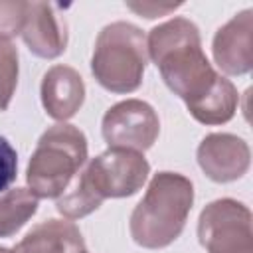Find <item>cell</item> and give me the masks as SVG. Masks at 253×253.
Wrapping results in <instances>:
<instances>
[{
	"mask_svg": "<svg viewBox=\"0 0 253 253\" xmlns=\"http://www.w3.org/2000/svg\"><path fill=\"white\" fill-rule=\"evenodd\" d=\"M146 49L164 83L188 109L204 101L221 77L202 51L198 26L186 18H174L152 28L146 38Z\"/></svg>",
	"mask_w": 253,
	"mask_h": 253,
	"instance_id": "obj_1",
	"label": "cell"
},
{
	"mask_svg": "<svg viewBox=\"0 0 253 253\" xmlns=\"http://www.w3.org/2000/svg\"><path fill=\"white\" fill-rule=\"evenodd\" d=\"M194 202L192 182L176 172H158L130 215L132 239L148 249L170 245L184 229Z\"/></svg>",
	"mask_w": 253,
	"mask_h": 253,
	"instance_id": "obj_2",
	"label": "cell"
},
{
	"mask_svg": "<svg viewBox=\"0 0 253 253\" xmlns=\"http://www.w3.org/2000/svg\"><path fill=\"white\" fill-rule=\"evenodd\" d=\"M87 160V138L73 125H53L38 140L26 180L38 198H59Z\"/></svg>",
	"mask_w": 253,
	"mask_h": 253,
	"instance_id": "obj_3",
	"label": "cell"
},
{
	"mask_svg": "<svg viewBox=\"0 0 253 253\" xmlns=\"http://www.w3.org/2000/svg\"><path fill=\"white\" fill-rule=\"evenodd\" d=\"M146 61L148 49L144 34L128 22H115L105 26L97 38L91 71L105 89L130 93L138 89Z\"/></svg>",
	"mask_w": 253,
	"mask_h": 253,
	"instance_id": "obj_4",
	"label": "cell"
},
{
	"mask_svg": "<svg viewBox=\"0 0 253 253\" xmlns=\"http://www.w3.org/2000/svg\"><path fill=\"white\" fill-rule=\"evenodd\" d=\"M150 172L142 152L128 148H109L103 154L91 158L79 176L97 200L132 196L142 188Z\"/></svg>",
	"mask_w": 253,
	"mask_h": 253,
	"instance_id": "obj_5",
	"label": "cell"
},
{
	"mask_svg": "<svg viewBox=\"0 0 253 253\" xmlns=\"http://www.w3.org/2000/svg\"><path fill=\"white\" fill-rule=\"evenodd\" d=\"M198 237L208 253H253L251 211L235 200H215L200 213Z\"/></svg>",
	"mask_w": 253,
	"mask_h": 253,
	"instance_id": "obj_6",
	"label": "cell"
},
{
	"mask_svg": "<svg viewBox=\"0 0 253 253\" xmlns=\"http://www.w3.org/2000/svg\"><path fill=\"white\" fill-rule=\"evenodd\" d=\"M160 123L154 109L140 99H126L113 105L103 117V138L109 148L144 152L158 136Z\"/></svg>",
	"mask_w": 253,
	"mask_h": 253,
	"instance_id": "obj_7",
	"label": "cell"
},
{
	"mask_svg": "<svg viewBox=\"0 0 253 253\" xmlns=\"http://www.w3.org/2000/svg\"><path fill=\"white\" fill-rule=\"evenodd\" d=\"M198 162L213 182H231L249 168V146L235 134L213 132L198 146Z\"/></svg>",
	"mask_w": 253,
	"mask_h": 253,
	"instance_id": "obj_8",
	"label": "cell"
},
{
	"mask_svg": "<svg viewBox=\"0 0 253 253\" xmlns=\"http://www.w3.org/2000/svg\"><path fill=\"white\" fill-rule=\"evenodd\" d=\"M215 63L229 75L247 73L253 65V10L231 18L213 38Z\"/></svg>",
	"mask_w": 253,
	"mask_h": 253,
	"instance_id": "obj_9",
	"label": "cell"
},
{
	"mask_svg": "<svg viewBox=\"0 0 253 253\" xmlns=\"http://www.w3.org/2000/svg\"><path fill=\"white\" fill-rule=\"evenodd\" d=\"M22 38L32 53L51 59L65 51L67 28L47 2H28Z\"/></svg>",
	"mask_w": 253,
	"mask_h": 253,
	"instance_id": "obj_10",
	"label": "cell"
},
{
	"mask_svg": "<svg viewBox=\"0 0 253 253\" xmlns=\"http://www.w3.org/2000/svg\"><path fill=\"white\" fill-rule=\"evenodd\" d=\"M85 99L81 75L67 65H53L42 81V103L45 113L55 121L71 119Z\"/></svg>",
	"mask_w": 253,
	"mask_h": 253,
	"instance_id": "obj_11",
	"label": "cell"
},
{
	"mask_svg": "<svg viewBox=\"0 0 253 253\" xmlns=\"http://www.w3.org/2000/svg\"><path fill=\"white\" fill-rule=\"evenodd\" d=\"M83 249V237L73 221L47 219L34 225L10 253H79Z\"/></svg>",
	"mask_w": 253,
	"mask_h": 253,
	"instance_id": "obj_12",
	"label": "cell"
},
{
	"mask_svg": "<svg viewBox=\"0 0 253 253\" xmlns=\"http://www.w3.org/2000/svg\"><path fill=\"white\" fill-rule=\"evenodd\" d=\"M237 103H239V95L233 83L225 77H219L215 89L204 101L190 107L188 111L196 121L204 125H221V123H227L235 115Z\"/></svg>",
	"mask_w": 253,
	"mask_h": 253,
	"instance_id": "obj_13",
	"label": "cell"
},
{
	"mask_svg": "<svg viewBox=\"0 0 253 253\" xmlns=\"http://www.w3.org/2000/svg\"><path fill=\"white\" fill-rule=\"evenodd\" d=\"M38 210V196L26 188L8 190L0 198V237L14 235Z\"/></svg>",
	"mask_w": 253,
	"mask_h": 253,
	"instance_id": "obj_14",
	"label": "cell"
},
{
	"mask_svg": "<svg viewBox=\"0 0 253 253\" xmlns=\"http://www.w3.org/2000/svg\"><path fill=\"white\" fill-rule=\"evenodd\" d=\"M18 83V51L10 40H0V111H6Z\"/></svg>",
	"mask_w": 253,
	"mask_h": 253,
	"instance_id": "obj_15",
	"label": "cell"
},
{
	"mask_svg": "<svg viewBox=\"0 0 253 253\" xmlns=\"http://www.w3.org/2000/svg\"><path fill=\"white\" fill-rule=\"evenodd\" d=\"M28 2H0V40L22 34Z\"/></svg>",
	"mask_w": 253,
	"mask_h": 253,
	"instance_id": "obj_16",
	"label": "cell"
},
{
	"mask_svg": "<svg viewBox=\"0 0 253 253\" xmlns=\"http://www.w3.org/2000/svg\"><path fill=\"white\" fill-rule=\"evenodd\" d=\"M18 170V154L12 148V144L0 136V192L8 190L10 184L16 180Z\"/></svg>",
	"mask_w": 253,
	"mask_h": 253,
	"instance_id": "obj_17",
	"label": "cell"
},
{
	"mask_svg": "<svg viewBox=\"0 0 253 253\" xmlns=\"http://www.w3.org/2000/svg\"><path fill=\"white\" fill-rule=\"evenodd\" d=\"M126 6H128L130 10H134V12L142 14L144 18H156V16H162V14H166V12L174 10V8H178L180 4H154V2H142V4H132V2H128Z\"/></svg>",
	"mask_w": 253,
	"mask_h": 253,
	"instance_id": "obj_18",
	"label": "cell"
},
{
	"mask_svg": "<svg viewBox=\"0 0 253 253\" xmlns=\"http://www.w3.org/2000/svg\"><path fill=\"white\" fill-rule=\"evenodd\" d=\"M0 253H10V249H6V247H0Z\"/></svg>",
	"mask_w": 253,
	"mask_h": 253,
	"instance_id": "obj_19",
	"label": "cell"
},
{
	"mask_svg": "<svg viewBox=\"0 0 253 253\" xmlns=\"http://www.w3.org/2000/svg\"><path fill=\"white\" fill-rule=\"evenodd\" d=\"M79 253H85V249H83V251H79Z\"/></svg>",
	"mask_w": 253,
	"mask_h": 253,
	"instance_id": "obj_20",
	"label": "cell"
}]
</instances>
